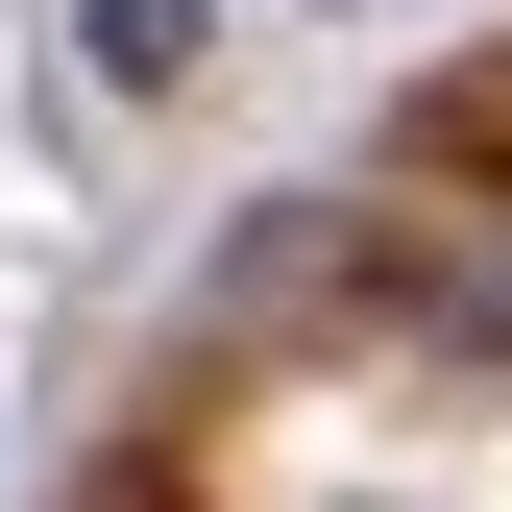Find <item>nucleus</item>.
Masks as SVG:
<instances>
[{
    "label": "nucleus",
    "instance_id": "1",
    "mask_svg": "<svg viewBox=\"0 0 512 512\" xmlns=\"http://www.w3.org/2000/svg\"><path fill=\"white\" fill-rule=\"evenodd\" d=\"M391 317H439V342H512V220H464V244H391Z\"/></svg>",
    "mask_w": 512,
    "mask_h": 512
},
{
    "label": "nucleus",
    "instance_id": "2",
    "mask_svg": "<svg viewBox=\"0 0 512 512\" xmlns=\"http://www.w3.org/2000/svg\"><path fill=\"white\" fill-rule=\"evenodd\" d=\"M196 25H220V0H98V74H122V98H147V74H196Z\"/></svg>",
    "mask_w": 512,
    "mask_h": 512
}]
</instances>
